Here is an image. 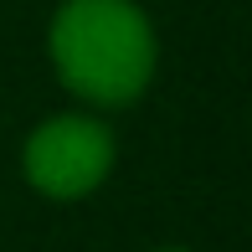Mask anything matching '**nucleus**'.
Instances as JSON below:
<instances>
[{
    "label": "nucleus",
    "mask_w": 252,
    "mask_h": 252,
    "mask_svg": "<svg viewBox=\"0 0 252 252\" xmlns=\"http://www.w3.org/2000/svg\"><path fill=\"white\" fill-rule=\"evenodd\" d=\"M119 139L113 129L88 108L52 113L21 144V175L36 196L47 201H83L113 175Z\"/></svg>",
    "instance_id": "nucleus-2"
},
{
    "label": "nucleus",
    "mask_w": 252,
    "mask_h": 252,
    "mask_svg": "<svg viewBox=\"0 0 252 252\" xmlns=\"http://www.w3.org/2000/svg\"><path fill=\"white\" fill-rule=\"evenodd\" d=\"M155 252H190V247H155Z\"/></svg>",
    "instance_id": "nucleus-3"
},
{
    "label": "nucleus",
    "mask_w": 252,
    "mask_h": 252,
    "mask_svg": "<svg viewBox=\"0 0 252 252\" xmlns=\"http://www.w3.org/2000/svg\"><path fill=\"white\" fill-rule=\"evenodd\" d=\"M47 52L72 98L88 108H129L159 67V41L134 0H62L47 26Z\"/></svg>",
    "instance_id": "nucleus-1"
}]
</instances>
